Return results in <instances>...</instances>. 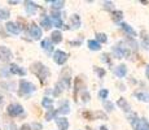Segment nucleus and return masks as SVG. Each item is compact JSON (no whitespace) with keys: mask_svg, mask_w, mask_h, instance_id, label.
Masks as SVG:
<instances>
[{"mask_svg":"<svg viewBox=\"0 0 149 130\" xmlns=\"http://www.w3.org/2000/svg\"><path fill=\"white\" fill-rule=\"evenodd\" d=\"M69 112H70V105H69L68 102H65L58 109H57V113H61V115H66Z\"/></svg>","mask_w":149,"mask_h":130,"instance_id":"nucleus-23","label":"nucleus"},{"mask_svg":"<svg viewBox=\"0 0 149 130\" xmlns=\"http://www.w3.org/2000/svg\"><path fill=\"white\" fill-rule=\"evenodd\" d=\"M36 90L35 85L31 82H29L26 79H21L19 81V94L21 95H29L31 92H34Z\"/></svg>","mask_w":149,"mask_h":130,"instance_id":"nucleus-2","label":"nucleus"},{"mask_svg":"<svg viewBox=\"0 0 149 130\" xmlns=\"http://www.w3.org/2000/svg\"><path fill=\"white\" fill-rule=\"evenodd\" d=\"M104 8H105V9L111 11V12H113V11H114V4L111 1H105L104 3Z\"/></svg>","mask_w":149,"mask_h":130,"instance_id":"nucleus-34","label":"nucleus"},{"mask_svg":"<svg viewBox=\"0 0 149 130\" xmlns=\"http://www.w3.org/2000/svg\"><path fill=\"white\" fill-rule=\"evenodd\" d=\"M8 129H9V130H17V128H16V125H14V124H10V125H8Z\"/></svg>","mask_w":149,"mask_h":130,"instance_id":"nucleus-38","label":"nucleus"},{"mask_svg":"<svg viewBox=\"0 0 149 130\" xmlns=\"http://www.w3.org/2000/svg\"><path fill=\"white\" fill-rule=\"evenodd\" d=\"M5 29H7V31L9 34H13V35H18L19 33H21V27H19L18 25L16 24V22H7V25H5Z\"/></svg>","mask_w":149,"mask_h":130,"instance_id":"nucleus-8","label":"nucleus"},{"mask_svg":"<svg viewBox=\"0 0 149 130\" xmlns=\"http://www.w3.org/2000/svg\"><path fill=\"white\" fill-rule=\"evenodd\" d=\"M3 102H4V99H3V95H0V104H3Z\"/></svg>","mask_w":149,"mask_h":130,"instance_id":"nucleus-43","label":"nucleus"},{"mask_svg":"<svg viewBox=\"0 0 149 130\" xmlns=\"http://www.w3.org/2000/svg\"><path fill=\"white\" fill-rule=\"evenodd\" d=\"M7 112L9 116L17 117V116L24 113V108H22V105H19V104H9L7 108Z\"/></svg>","mask_w":149,"mask_h":130,"instance_id":"nucleus-5","label":"nucleus"},{"mask_svg":"<svg viewBox=\"0 0 149 130\" xmlns=\"http://www.w3.org/2000/svg\"><path fill=\"white\" fill-rule=\"evenodd\" d=\"M51 21H52V26H56L57 29L62 27V18H61V14H60L58 11H52V13H51Z\"/></svg>","mask_w":149,"mask_h":130,"instance_id":"nucleus-6","label":"nucleus"},{"mask_svg":"<svg viewBox=\"0 0 149 130\" xmlns=\"http://www.w3.org/2000/svg\"><path fill=\"white\" fill-rule=\"evenodd\" d=\"M56 124L61 130H68V128H69V120L66 117H57Z\"/></svg>","mask_w":149,"mask_h":130,"instance_id":"nucleus-17","label":"nucleus"},{"mask_svg":"<svg viewBox=\"0 0 149 130\" xmlns=\"http://www.w3.org/2000/svg\"><path fill=\"white\" fill-rule=\"evenodd\" d=\"M100 130H108L107 126H100Z\"/></svg>","mask_w":149,"mask_h":130,"instance_id":"nucleus-42","label":"nucleus"},{"mask_svg":"<svg viewBox=\"0 0 149 130\" xmlns=\"http://www.w3.org/2000/svg\"><path fill=\"white\" fill-rule=\"evenodd\" d=\"M117 104H118V107L122 109V111H125V112H131V105L128 104V102L125 99V98H119L118 99V102H117Z\"/></svg>","mask_w":149,"mask_h":130,"instance_id":"nucleus-15","label":"nucleus"},{"mask_svg":"<svg viewBox=\"0 0 149 130\" xmlns=\"http://www.w3.org/2000/svg\"><path fill=\"white\" fill-rule=\"evenodd\" d=\"M38 5L35 4L34 1H26L25 3V9H26V12L29 16H33V14H35V12L38 11Z\"/></svg>","mask_w":149,"mask_h":130,"instance_id":"nucleus-11","label":"nucleus"},{"mask_svg":"<svg viewBox=\"0 0 149 130\" xmlns=\"http://www.w3.org/2000/svg\"><path fill=\"white\" fill-rule=\"evenodd\" d=\"M136 98L139 100H141V102H147L149 103V94L148 92H144V91H141V92H136Z\"/></svg>","mask_w":149,"mask_h":130,"instance_id":"nucleus-25","label":"nucleus"},{"mask_svg":"<svg viewBox=\"0 0 149 130\" xmlns=\"http://www.w3.org/2000/svg\"><path fill=\"white\" fill-rule=\"evenodd\" d=\"M51 4H52V8H53V11H57V9H62L64 8V5H65V1H62V0H58V1H49Z\"/></svg>","mask_w":149,"mask_h":130,"instance_id":"nucleus-26","label":"nucleus"},{"mask_svg":"<svg viewBox=\"0 0 149 130\" xmlns=\"http://www.w3.org/2000/svg\"><path fill=\"white\" fill-rule=\"evenodd\" d=\"M33 128L35 130H42V125H40V124H34Z\"/></svg>","mask_w":149,"mask_h":130,"instance_id":"nucleus-37","label":"nucleus"},{"mask_svg":"<svg viewBox=\"0 0 149 130\" xmlns=\"http://www.w3.org/2000/svg\"><path fill=\"white\" fill-rule=\"evenodd\" d=\"M9 72L12 74H17V76H25V74H26V70H25V69H22L21 66H18L17 64H10Z\"/></svg>","mask_w":149,"mask_h":130,"instance_id":"nucleus-14","label":"nucleus"},{"mask_svg":"<svg viewBox=\"0 0 149 130\" xmlns=\"http://www.w3.org/2000/svg\"><path fill=\"white\" fill-rule=\"evenodd\" d=\"M145 76L149 79V65H147V68H145Z\"/></svg>","mask_w":149,"mask_h":130,"instance_id":"nucleus-39","label":"nucleus"},{"mask_svg":"<svg viewBox=\"0 0 149 130\" xmlns=\"http://www.w3.org/2000/svg\"><path fill=\"white\" fill-rule=\"evenodd\" d=\"M104 108L107 109V111L111 112V111L114 109V104L111 103V102H105V103H104Z\"/></svg>","mask_w":149,"mask_h":130,"instance_id":"nucleus-33","label":"nucleus"},{"mask_svg":"<svg viewBox=\"0 0 149 130\" xmlns=\"http://www.w3.org/2000/svg\"><path fill=\"white\" fill-rule=\"evenodd\" d=\"M96 37H97V39H96V42L97 43H107L108 42V37H107V34H104V33H97L96 34Z\"/></svg>","mask_w":149,"mask_h":130,"instance_id":"nucleus-27","label":"nucleus"},{"mask_svg":"<svg viewBox=\"0 0 149 130\" xmlns=\"http://www.w3.org/2000/svg\"><path fill=\"white\" fill-rule=\"evenodd\" d=\"M69 21H70L71 29H78V27H81V17H79L78 14H71L70 18H69Z\"/></svg>","mask_w":149,"mask_h":130,"instance_id":"nucleus-16","label":"nucleus"},{"mask_svg":"<svg viewBox=\"0 0 149 130\" xmlns=\"http://www.w3.org/2000/svg\"><path fill=\"white\" fill-rule=\"evenodd\" d=\"M42 105L44 107V108H47V109H52V105H53V100L51 99V98H43V100H42Z\"/></svg>","mask_w":149,"mask_h":130,"instance_id":"nucleus-24","label":"nucleus"},{"mask_svg":"<svg viewBox=\"0 0 149 130\" xmlns=\"http://www.w3.org/2000/svg\"><path fill=\"white\" fill-rule=\"evenodd\" d=\"M108 95H109V90H107V89H101V90L99 91V98H100L101 100L107 99Z\"/></svg>","mask_w":149,"mask_h":130,"instance_id":"nucleus-29","label":"nucleus"},{"mask_svg":"<svg viewBox=\"0 0 149 130\" xmlns=\"http://www.w3.org/2000/svg\"><path fill=\"white\" fill-rule=\"evenodd\" d=\"M57 115V111H54V109H48V112H47V115H45V120L47 121H51L52 118L54 117Z\"/></svg>","mask_w":149,"mask_h":130,"instance_id":"nucleus-28","label":"nucleus"},{"mask_svg":"<svg viewBox=\"0 0 149 130\" xmlns=\"http://www.w3.org/2000/svg\"><path fill=\"white\" fill-rule=\"evenodd\" d=\"M30 35L33 37L34 39H40L42 38V35H43V31H42V29L39 27L36 24H31L30 25Z\"/></svg>","mask_w":149,"mask_h":130,"instance_id":"nucleus-7","label":"nucleus"},{"mask_svg":"<svg viewBox=\"0 0 149 130\" xmlns=\"http://www.w3.org/2000/svg\"><path fill=\"white\" fill-rule=\"evenodd\" d=\"M81 43H82V40H77V42H70V44L75 46V44H81Z\"/></svg>","mask_w":149,"mask_h":130,"instance_id":"nucleus-40","label":"nucleus"},{"mask_svg":"<svg viewBox=\"0 0 149 130\" xmlns=\"http://www.w3.org/2000/svg\"><path fill=\"white\" fill-rule=\"evenodd\" d=\"M42 47H43V50H44L45 52H48V53L53 51V46H52V42H51V39L42 40Z\"/></svg>","mask_w":149,"mask_h":130,"instance_id":"nucleus-20","label":"nucleus"},{"mask_svg":"<svg viewBox=\"0 0 149 130\" xmlns=\"http://www.w3.org/2000/svg\"><path fill=\"white\" fill-rule=\"evenodd\" d=\"M90 98H91V96H90V94H88V92H84V94H83V96H82V99H83V103H87Z\"/></svg>","mask_w":149,"mask_h":130,"instance_id":"nucleus-35","label":"nucleus"},{"mask_svg":"<svg viewBox=\"0 0 149 130\" xmlns=\"http://www.w3.org/2000/svg\"><path fill=\"white\" fill-rule=\"evenodd\" d=\"M122 17H123L122 11H113V12H111V20H113L114 22H117V24H121Z\"/></svg>","mask_w":149,"mask_h":130,"instance_id":"nucleus-21","label":"nucleus"},{"mask_svg":"<svg viewBox=\"0 0 149 130\" xmlns=\"http://www.w3.org/2000/svg\"><path fill=\"white\" fill-rule=\"evenodd\" d=\"M119 26H121V29L123 31H125L126 34H128V35L131 37V38H135L136 37V31L134 30L132 27H131L130 25H127L126 24V22H121V24H119Z\"/></svg>","mask_w":149,"mask_h":130,"instance_id":"nucleus-13","label":"nucleus"},{"mask_svg":"<svg viewBox=\"0 0 149 130\" xmlns=\"http://www.w3.org/2000/svg\"><path fill=\"white\" fill-rule=\"evenodd\" d=\"M69 87H70V78H69V77H64V78H61V79L57 82L56 87H54L56 90L53 91V94L57 96V95H60L64 90H68Z\"/></svg>","mask_w":149,"mask_h":130,"instance_id":"nucleus-3","label":"nucleus"},{"mask_svg":"<svg viewBox=\"0 0 149 130\" xmlns=\"http://www.w3.org/2000/svg\"><path fill=\"white\" fill-rule=\"evenodd\" d=\"M40 26H43L45 30H49V29L52 27V21H51V17H48V16L43 17V18L40 20Z\"/></svg>","mask_w":149,"mask_h":130,"instance_id":"nucleus-19","label":"nucleus"},{"mask_svg":"<svg viewBox=\"0 0 149 130\" xmlns=\"http://www.w3.org/2000/svg\"><path fill=\"white\" fill-rule=\"evenodd\" d=\"M51 42L52 43H56V44H58V43L62 42V34L60 30H54L52 34H51Z\"/></svg>","mask_w":149,"mask_h":130,"instance_id":"nucleus-18","label":"nucleus"},{"mask_svg":"<svg viewBox=\"0 0 149 130\" xmlns=\"http://www.w3.org/2000/svg\"><path fill=\"white\" fill-rule=\"evenodd\" d=\"M93 69H95V72H96V74H97V76H99L100 78H102V77H104L105 76V70H104V69H101V68H97V66H93Z\"/></svg>","mask_w":149,"mask_h":130,"instance_id":"nucleus-32","label":"nucleus"},{"mask_svg":"<svg viewBox=\"0 0 149 130\" xmlns=\"http://www.w3.org/2000/svg\"><path fill=\"white\" fill-rule=\"evenodd\" d=\"M17 3H18V1H16V0H14V1H13V0H9V4H17Z\"/></svg>","mask_w":149,"mask_h":130,"instance_id":"nucleus-41","label":"nucleus"},{"mask_svg":"<svg viewBox=\"0 0 149 130\" xmlns=\"http://www.w3.org/2000/svg\"><path fill=\"white\" fill-rule=\"evenodd\" d=\"M21 130H31V126L27 125V124H24V125L21 126Z\"/></svg>","mask_w":149,"mask_h":130,"instance_id":"nucleus-36","label":"nucleus"},{"mask_svg":"<svg viewBox=\"0 0 149 130\" xmlns=\"http://www.w3.org/2000/svg\"><path fill=\"white\" fill-rule=\"evenodd\" d=\"M9 17V12L7 9H1L0 8V20H7Z\"/></svg>","mask_w":149,"mask_h":130,"instance_id":"nucleus-31","label":"nucleus"},{"mask_svg":"<svg viewBox=\"0 0 149 130\" xmlns=\"http://www.w3.org/2000/svg\"><path fill=\"white\" fill-rule=\"evenodd\" d=\"M113 55H114V57H116V59H122V57L126 55L125 47H122L121 44L114 46V47H113Z\"/></svg>","mask_w":149,"mask_h":130,"instance_id":"nucleus-10","label":"nucleus"},{"mask_svg":"<svg viewBox=\"0 0 149 130\" xmlns=\"http://www.w3.org/2000/svg\"><path fill=\"white\" fill-rule=\"evenodd\" d=\"M12 57H13V53L9 48L5 47V46H0V59L5 60V61H9Z\"/></svg>","mask_w":149,"mask_h":130,"instance_id":"nucleus-9","label":"nucleus"},{"mask_svg":"<svg viewBox=\"0 0 149 130\" xmlns=\"http://www.w3.org/2000/svg\"><path fill=\"white\" fill-rule=\"evenodd\" d=\"M114 74H116L118 78H123L126 74H127V66H126L125 64L116 66V68H114Z\"/></svg>","mask_w":149,"mask_h":130,"instance_id":"nucleus-12","label":"nucleus"},{"mask_svg":"<svg viewBox=\"0 0 149 130\" xmlns=\"http://www.w3.org/2000/svg\"><path fill=\"white\" fill-rule=\"evenodd\" d=\"M31 72L40 79V82H45V79L49 77V69L42 63H34L31 65Z\"/></svg>","mask_w":149,"mask_h":130,"instance_id":"nucleus-1","label":"nucleus"},{"mask_svg":"<svg viewBox=\"0 0 149 130\" xmlns=\"http://www.w3.org/2000/svg\"><path fill=\"white\" fill-rule=\"evenodd\" d=\"M87 46H88V48H90L91 51H100V48H101V44L97 43L96 40H88Z\"/></svg>","mask_w":149,"mask_h":130,"instance_id":"nucleus-22","label":"nucleus"},{"mask_svg":"<svg viewBox=\"0 0 149 130\" xmlns=\"http://www.w3.org/2000/svg\"><path fill=\"white\" fill-rule=\"evenodd\" d=\"M68 57L69 56H68L66 52H64L61 50H57V51H54V53H53V61L58 65H64L65 63L68 61Z\"/></svg>","mask_w":149,"mask_h":130,"instance_id":"nucleus-4","label":"nucleus"},{"mask_svg":"<svg viewBox=\"0 0 149 130\" xmlns=\"http://www.w3.org/2000/svg\"><path fill=\"white\" fill-rule=\"evenodd\" d=\"M141 46L145 50H149V37H147V35L141 37Z\"/></svg>","mask_w":149,"mask_h":130,"instance_id":"nucleus-30","label":"nucleus"}]
</instances>
